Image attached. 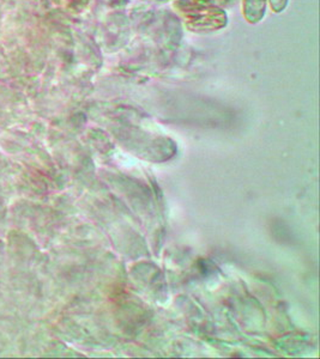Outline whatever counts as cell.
<instances>
[{
  "mask_svg": "<svg viewBox=\"0 0 320 359\" xmlns=\"http://www.w3.org/2000/svg\"><path fill=\"white\" fill-rule=\"evenodd\" d=\"M289 0H270V5L276 13H284L287 8Z\"/></svg>",
  "mask_w": 320,
  "mask_h": 359,
  "instance_id": "7a4b0ae2",
  "label": "cell"
},
{
  "mask_svg": "<svg viewBox=\"0 0 320 359\" xmlns=\"http://www.w3.org/2000/svg\"><path fill=\"white\" fill-rule=\"evenodd\" d=\"M244 16L251 25H257L267 13V0H244Z\"/></svg>",
  "mask_w": 320,
  "mask_h": 359,
  "instance_id": "6da1fadb",
  "label": "cell"
}]
</instances>
